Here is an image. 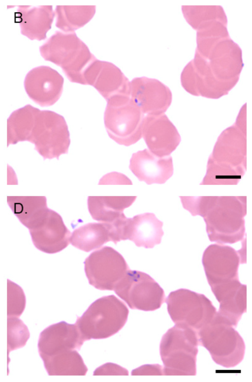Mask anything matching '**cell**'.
<instances>
[{"instance_id":"16","label":"cell","mask_w":252,"mask_h":382,"mask_svg":"<svg viewBox=\"0 0 252 382\" xmlns=\"http://www.w3.org/2000/svg\"><path fill=\"white\" fill-rule=\"evenodd\" d=\"M29 230L34 246L46 253L60 252L70 243L71 234L64 225L61 216L50 209L42 222Z\"/></svg>"},{"instance_id":"33","label":"cell","mask_w":252,"mask_h":382,"mask_svg":"<svg viewBox=\"0 0 252 382\" xmlns=\"http://www.w3.org/2000/svg\"><path fill=\"white\" fill-rule=\"evenodd\" d=\"M162 366L158 364L142 365L131 372V375H163Z\"/></svg>"},{"instance_id":"1","label":"cell","mask_w":252,"mask_h":382,"mask_svg":"<svg viewBox=\"0 0 252 382\" xmlns=\"http://www.w3.org/2000/svg\"><path fill=\"white\" fill-rule=\"evenodd\" d=\"M246 204V196L198 197L196 214L204 218L210 241L232 244L243 239Z\"/></svg>"},{"instance_id":"26","label":"cell","mask_w":252,"mask_h":382,"mask_svg":"<svg viewBox=\"0 0 252 382\" xmlns=\"http://www.w3.org/2000/svg\"><path fill=\"white\" fill-rule=\"evenodd\" d=\"M111 241L108 223H91L75 230L69 242L76 248L90 252Z\"/></svg>"},{"instance_id":"15","label":"cell","mask_w":252,"mask_h":382,"mask_svg":"<svg viewBox=\"0 0 252 382\" xmlns=\"http://www.w3.org/2000/svg\"><path fill=\"white\" fill-rule=\"evenodd\" d=\"M129 96L146 115L164 114L172 101L171 92L167 87L145 77L130 82Z\"/></svg>"},{"instance_id":"7","label":"cell","mask_w":252,"mask_h":382,"mask_svg":"<svg viewBox=\"0 0 252 382\" xmlns=\"http://www.w3.org/2000/svg\"><path fill=\"white\" fill-rule=\"evenodd\" d=\"M29 142L44 159H58L67 152L70 144L64 118L53 111L40 110Z\"/></svg>"},{"instance_id":"17","label":"cell","mask_w":252,"mask_h":382,"mask_svg":"<svg viewBox=\"0 0 252 382\" xmlns=\"http://www.w3.org/2000/svg\"><path fill=\"white\" fill-rule=\"evenodd\" d=\"M211 288L220 303L216 314L224 322L236 327L242 315L247 311V286L235 278Z\"/></svg>"},{"instance_id":"5","label":"cell","mask_w":252,"mask_h":382,"mask_svg":"<svg viewBox=\"0 0 252 382\" xmlns=\"http://www.w3.org/2000/svg\"><path fill=\"white\" fill-rule=\"evenodd\" d=\"M199 345L210 353L213 360L225 368L234 367L243 359L245 345L235 327L216 313L212 321L197 331Z\"/></svg>"},{"instance_id":"2","label":"cell","mask_w":252,"mask_h":382,"mask_svg":"<svg viewBox=\"0 0 252 382\" xmlns=\"http://www.w3.org/2000/svg\"><path fill=\"white\" fill-rule=\"evenodd\" d=\"M39 51L45 60L60 66L70 82L83 85L84 71L96 59L74 31H56Z\"/></svg>"},{"instance_id":"32","label":"cell","mask_w":252,"mask_h":382,"mask_svg":"<svg viewBox=\"0 0 252 382\" xmlns=\"http://www.w3.org/2000/svg\"><path fill=\"white\" fill-rule=\"evenodd\" d=\"M128 371L125 368L114 363H107L97 368L94 375H128Z\"/></svg>"},{"instance_id":"14","label":"cell","mask_w":252,"mask_h":382,"mask_svg":"<svg viewBox=\"0 0 252 382\" xmlns=\"http://www.w3.org/2000/svg\"><path fill=\"white\" fill-rule=\"evenodd\" d=\"M64 80L56 70L47 66L33 68L27 74L24 81L25 90L36 104L42 107L54 104L61 97Z\"/></svg>"},{"instance_id":"22","label":"cell","mask_w":252,"mask_h":382,"mask_svg":"<svg viewBox=\"0 0 252 382\" xmlns=\"http://www.w3.org/2000/svg\"><path fill=\"white\" fill-rule=\"evenodd\" d=\"M163 223L153 213H145L127 218L125 240L132 241L137 247H154L160 243L163 235Z\"/></svg>"},{"instance_id":"30","label":"cell","mask_w":252,"mask_h":382,"mask_svg":"<svg viewBox=\"0 0 252 382\" xmlns=\"http://www.w3.org/2000/svg\"><path fill=\"white\" fill-rule=\"evenodd\" d=\"M7 356L10 351L24 346L30 338L28 327L16 317H7Z\"/></svg>"},{"instance_id":"31","label":"cell","mask_w":252,"mask_h":382,"mask_svg":"<svg viewBox=\"0 0 252 382\" xmlns=\"http://www.w3.org/2000/svg\"><path fill=\"white\" fill-rule=\"evenodd\" d=\"M7 316L18 317L26 306V296L23 289L17 284L7 280Z\"/></svg>"},{"instance_id":"19","label":"cell","mask_w":252,"mask_h":382,"mask_svg":"<svg viewBox=\"0 0 252 382\" xmlns=\"http://www.w3.org/2000/svg\"><path fill=\"white\" fill-rule=\"evenodd\" d=\"M129 168L140 181L148 184L164 183L174 172L171 156L158 157L148 148L132 154Z\"/></svg>"},{"instance_id":"23","label":"cell","mask_w":252,"mask_h":382,"mask_svg":"<svg viewBox=\"0 0 252 382\" xmlns=\"http://www.w3.org/2000/svg\"><path fill=\"white\" fill-rule=\"evenodd\" d=\"M7 202L15 215L29 230L38 226L49 210L45 196H7Z\"/></svg>"},{"instance_id":"4","label":"cell","mask_w":252,"mask_h":382,"mask_svg":"<svg viewBox=\"0 0 252 382\" xmlns=\"http://www.w3.org/2000/svg\"><path fill=\"white\" fill-rule=\"evenodd\" d=\"M128 312L125 304L114 295L105 296L92 303L75 324L84 341L104 339L122 328Z\"/></svg>"},{"instance_id":"13","label":"cell","mask_w":252,"mask_h":382,"mask_svg":"<svg viewBox=\"0 0 252 382\" xmlns=\"http://www.w3.org/2000/svg\"><path fill=\"white\" fill-rule=\"evenodd\" d=\"M83 77L85 85L93 86L106 100L117 94L129 95V80L112 63L95 59Z\"/></svg>"},{"instance_id":"24","label":"cell","mask_w":252,"mask_h":382,"mask_svg":"<svg viewBox=\"0 0 252 382\" xmlns=\"http://www.w3.org/2000/svg\"><path fill=\"white\" fill-rule=\"evenodd\" d=\"M136 196H89L88 206L93 218L111 223L119 218L123 210L132 205Z\"/></svg>"},{"instance_id":"6","label":"cell","mask_w":252,"mask_h":382,"mask_svg":"<svg viewBox=\"0 0 252 382\" xmlns=\"http://www.w3.org/2000/svg\"><path fill=\"white\" fill-rule=\"evenodd\" d=\"M104 121L109 136L126 147L142 138L144 115L129 95L117 94L107 100Z\"/></svg>"},{"instance_id":"8","label":"cell","mask_w":252,"mask_h":382,"mask_svg":"<svg viewBox=\"0 0 252 382\" xmlns=\"http://www.w3.org/2000/svg\"><path fill=\"white\" fill-rule=\"evenodd\" d=\"M165 302L168 314L175 324L187 326L197 332L209 323L217 313L206 296L188 289L171 292Z\"/></svg>"},{"instance_id":"18","label":"cell","mask_w":252,"mask_h":382,"mask_svg":"<svg viewBox=\"0 0 252 382\" xmlns=\"http://www.w3.org/2000/svg\"><path fill=\"white\" fill-rule=\"evenodd\" d=\"M84 341L75 324L62 321L41 332L38 342L39 353L44 360L65 350H79Z\"/></svg>"},{"instance_id":"20","label":"cell","mask_w":252,"mask_h":382,"mask_svg":"<svg viewBox=\"0 0 252 382\" xmlns=\"http://www.w3.org/2000/svg\"><path fill=\"white\" fill-rule=\"evenodd\" d=\"M210 156L218 162L246 168V135L235 125L227 127L218 138Z\"/></svg>"},{"instance_id":"21","label":"cell","mask_w":252,"mask_h":382,"mask_svg":"<svg viewBox=\"0 0 252 382\" xmlns=\"http://www.w3.org/2000/svg\"><path fill=\"white\" fill-rule=\"evenodd\" d=\"M55 16L52 5H20L14 12V22L19 24L22 35L40 41L46 38Z\"/></svg>"},{"instance_id":"10","label":"cell","mask_w":252,"mask_h":382,"mask_svg":"<svg viewBox=\"0 0 252 382\" xmlns=\"http://www.w3.org/2000/svg\"><path fill=\"white\" fill-rule=\"evenodd\" d=\"M84 264L89 283L100 290H113L129 269L122 255L109 246L92 252Z\"/></svg>"},{"instance_id":"9","label":"cell","mask_w":252,"mask_h":382,"mask_svg":"<svg viewBox=\"0 0 252 382\" xmlns=\"http://www.w3.org/2000/svg\"><path fill=\"white\" fill-rule=\"evenodd\" d=\"M113 290L133 309L154 311L165 302L163 289L149 275L141 271L128 269Z\"/></svg>"},{"instance_id":"11","label":"cell","mask_w":252,"mask_h":382,"mask_svg":"<svg viewBox=\"0 0 252 382\" xmlns=\"http://www.w3.org/2000/svg\"><path fill=\"white\" fill-rule=\"evenodd\" d=\"M142 137L148 149L160 157L169 156L181 141L177 129L164 114L144 116Z\"/></svg>"},{"instance_id":"12","label":"cell","mask_w":252,"mask_h":382,"mask_svg":"<svg viewBox=\"0 0 252 382\" xmlns=\"http://www.w3.org/2000/svg\"><path fill=\"white\" fill-rule=\"evenodd\" d=\"M240 256L230 246L213 244L208 246L202 257V264L211 287L238 278Z\"/></svg>"},{"instance_id":"3","label":"cell","mask_w":252,"mask_h":382,"mask_svg":"<svg viewBox=\"0 0 252 382\" xmlns=\"http://www.w3.org/2000/svg\"><path fill=\"white\" fill-rule=\"evenodd\" d=\"M199 345L197 332L175 324L163 335L159 351L165 376H195Z\"/></svg>"},{"instance_id":"29","label":"cell","mask_w":252,"mask_h":382,"mask_svg":"<svg viewBox=\"0 0 252 382\" xmlns=\"http://www.w3.org/2000/svg\"><path fill=\"white\" fill-rule=\"evenodd\" d=\"M246 168L234 167L209 157L206 174L201 185H236L245 174Z\"/></svg>"},{"instance_id":"27","label":"cell","mask_w":252,"mask_h":382,"mask_svg":"<svg viewBox=\"0 0 252 382\" xmlns=\"http://www.w3.org/2000/svg\"><path fill=\"white\" fill-rule=\"evenodd\" d=\"M43 361L49 376H85L88 371L76 350L63 351Z\"/></svg>"},{"instance_id":"34","label":"cell","mask_w":252,"mask_h":382,"mask_svg":"<svg viewBox=\"0 0 252 382\" xmlns=\"http://www.w3.org/2000/svg\"><path fill=\"white\" fill-rule=\"evenodd\" d=\"M246 110L245 111V112ZM244 106L240 112L238 116L236 119L235 125L242 132L247 135L246 130V114L244 115Z\"/></svg>"},{"instance_id":"25","label":"cell","mask_w":252,"mask_h":382,"mask_svg":"<svg viewBox=\"0 0 252 382\" xmlns=\"http://www.w3.org/2000/svg\"><path fill=\"white\" fill-rule=\"evenodd\" d=\"M40 110L27 105L13 112L7 119V147L29 141Z\"/></svg>"},{"instance_id":"28","label":"cell","mask_w":252,"mask_h":382,"mask_svg":"<svg viewBox=\"0 0 252 382\" xmlns=\"http://www.w3.org/2000/svg\"><path fill=\"white\" fill-rule=\"evenodd\" d=\"M95 6H63L56 8V26L64 32H74L87 23L94 17Z\"/></svg>"}]
</instances>
